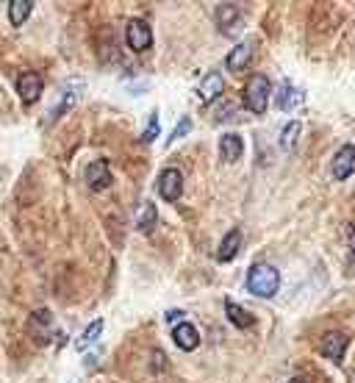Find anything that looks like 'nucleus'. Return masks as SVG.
Returning a JSON list of instances; mask_svg holds the SVG:
<instances>
[{
	"mask_svg": "<svg viewBox=\"0 0 355 383\" xmlns=\"http://www.w3.org/2000/svg\"><path fill=\"white\" fill-rule=\"evenodd\" d=\"M189 131H192V120H189V117H183V120L178 123V128H175V131L170 133V139H167V145H173V142H178V139H180V136H186Z\"/></svg>",
	"mask_w": 355,
	"mask_h": 383,
	"instance_id": "23",
	"label": "nucleus"
},
{
	"mask_svg": "<svg viewBox=\"0 0 355 383\" xmlns=\"http://www.w3.org/2000/svg\"><path fill=\"white\" fill-rule=\"evenodd\" d=\"M245 153V142H242V136L239 133H225L222 139H220V155H222V161H239Z\"/></svg>",
	"mask_w": 355,
	"mask_h": 383,
	"instance_id": "12",
	"label": "nucleus"
},
{
	"mask_svg": "<svg viewBox=\"0 0 355 383\" xmlns=\"http://www.w3.org/2000/svg\"><path fill=\"white\" fill-rule=\"evenodd\" d=\"M158 195H161L167 203H175L178 198L183 195V175H180V170L170 167V170H164V173L158 175Z\"/></svg>",
	"mask_w": 355,
	"mask_h": 383,
	"instance_id": "6",
	"label": "nucleus"
},
{
	"mask_svg": "<svg viewBox=\"0 0 355 383\" xmlns=\"http://www.w3.org/2000/svg\"><path fill=\"white\" fill-rule=\"evenodd\" d=\"M155 223H158V211H155V205L148 200V203L142 205V211H139V220H136V228L142 230L145 236H150L153 230H155Z\"/></svg>",
	"mask_w": 355,
	"mask_h": 383,
	"instance_id": "19",
	"label": "nucleus"
},
{
	"mask_svg": "<svg viewBox=\"0 0 355 383\" xmlns=\"http://www.w3.org/2000/svg\"><path fill=\"white\" fill-rule=\"evenodd\" d=\"M86 183L95 189V192H103V189H108L114 178H111V170H108V161H92L89 167H86Z\"/></svg>",
	"mask_w": 355,
	"mask_h": 383,
	"instance_id": "10",
	"label": "nucleus"
},
{
	"mask_svg": "<svg viewBox=\"0 0 355 383\" xmlns=\"http://www.w3.org/2000/svg\"><path fill=\"white\" fill-rule=\"evenodd\" d=\"M173 339H175V344L180 350H197V344H200V333L195 325H189V322H178L175 328H173Z\"/></svg>",
	"mask_w": 355,
	"mask_h": 383,
	"instance_id": "11",
	"label": "nucleus"
},
{
	"mask_svg": "<svg viewBox=\"0 0 355 383\" xmlns=\"http://www.w3.org/2000/svg\"><path fill=\"white\" fill-rule=\"evenodd\" d=\"M272 95V83L267 76H253L245 86V106L253 111V114H264L267 111V103Z\"/></svg>",
	"mask_w": 355,
	"mask_h": 383,
	"instance_id": "2",
	"label": "nucleus"
},
{
	"mask_svg": "<svg viewBox=\"0 0 355 383\" xmlns=\"http://www.w3.org/2000/svg\"><path fill=\"white\" fill-rule=\"evenodd\" d=\"M303 103V89H297L294 83H289V81H283L278 86V108L280 111H292V108H297Z\"/></svg>",
	"mask_w": 355,
	"mask_h": 383,
	"instance_id": "13",
	"label": "nucleus"
},
{
	"mask_svg": "<svg viewBox=\"0 0 355 383\" xmlns=\"http://www.w3.org/2000/svg\"><path fill=\"white\" fill-rule=\"evenodd\" d=\"M125 42L133 53H145L153 45V31L145 20H130L125 28Z\"/></svg>",
	"mask_w": 355,
	"mask_h": 383,
	"instance_id": "4",
	"label": "nucleus"
},
{
	"mask_svg": "<svg viewBox=\"0 0 355 383\" xmlns=\"http://www.w3.org/2000/svg\"><path fill=\"white\" fill-rule=\"evenodd\" d=\"M76 103H78V86H76V83H73V86H70V89L64 92V98H61V103H58V106H53L51 120H58V117H61L64 111H70V108H73Z\"/></svg>",
	"mask_w": 355,
	"mask_h": 383,
	"instance_id": "21",
	"label": "nucleus"
},
{
	"mask_svg": "<svg viewBox=\"0 0 355 383\" xmlns=\"http://www.w3.org/2000/svg\"><path fill=\"white\" fill-rule=\"evenodd\" d=\"M344 350H347V336L339 331H330L322 336V342H319V353L330 361H341L344 358Z\"/></svg>",
	"mask_w": 355,
	"mask_h": 383,
	"instance_id": "8",
	"label": "nucleus"
},
{
	"mask_svg": "<svg viewBox=\"0 0 355 383\" xmlns=\"http://www.w3.org/2000/svg\"><path fill=\"white\" fill-rule=\"evenodd\" d=\"M280 289V272L269 264H253L247 272V292L253 297H275Z\"/></svg>",
	"mask_w": 355,
	"mask_h": 383,
	"instance_id": "1",
	"label": "nucleus"
},
{
	"mask_svg": "<svg viewBox=\"0 0 355 383\" xmlns=\"http://www.w3.org/2000/svg\"><path fill=\"white\" fill-rule=\"evenodd\" d=\"M289 383H305V378H292Z\"/></svg>",
	"mask_w": 355,
	"mask_h": 383,
	"instance_id": "28",
	"label": "nucleus"
},
{
	"mask_svg": "<svg viewBox=\"0 0 355 383\" xmlns=\"http://www.w3.org/2000/svg\"><path fill=\"white\" fill-rule=\"evenodd\" d=\"M17 92L26 103H36L45 92V81L39 73H20L17 78Z\"/></svg>",
	"mask_w": 355,
	"mask_h": 383,
	"instance_id": "7",
	"label": "nucleus"
},
{
	"mask_svg": "<svg viewBox=\"0 0 355 383\" xmlns=\"http://www.w3.org/2000/svg\"><path fill=\"white\" fill-rule=\"evenodd\" d=\"M297 139H300V123H297V120H292L289 126L280 131V150L292 153V150L297 148Z\"/></svg>",
	"mask_w": 355,
	"mask_h": 383,
	"instance_id": "20",
	"label": "nucleus"
},
{
	"mask_svg": "<svg viewBox=\"0 0 355 383\" xmlns=\"http://www.w3.org/2000/svg\"><path fill=\"white\" fill-rule=\"evenodd\" d=\"M239 247H242V230L233 228L225 233V239L220 242V250H217V258L220 261H233L239 255Z\"/></svg>",
	"mask_w": 355,
	"mask_h": 383,
	"instance_id": "15",
	"label": "nucleus"
},
{
	"mask_svg": "<svg viewBox=\"0 0 355 383\" xmlns=\"http://www.w3.org/2000/svg\"><path fill=\"white\" fill-rule=\"evenodd\" d=\"M178 317H183V314H180V311H167V314H164L167 322H178Z\"/></svg>",
	"mask_w": 355,
	"mask_h": 383,
	"instance_id": "27",
	"label": "nucleus"
},
{
	"mask_svg": "<svg viewBox=\"0 0 355 383\" xmlns=\"http://www.w3.org/2000/svg\"><path fill=\"white\" fill-rule=\"evenodd\" d=\"M344 233H347V245H350V253H353V258H355V225L353 223L344 225Z\"/></svg>",
	"mask_w": 355,
	"mask_h": 383,
	"instance_id": "25",
	"label": "nucleus"
},
{
	"mask_svg": "<svg viewBox=\"0 0 355 383\" xmlns=\"http://www.w3.org/2000/svg\"><path fill=\"white\" fill-rule=\"evenodd\" d=\"M225 314H228V320L236 325V328H242V331H247V328H253V314H247L245 308L239 306V303H233V300H225Z\"/></svg>",
	"mask_w": 355,
	"mask_h": 383,
	"instance_id": "17",
	"label": "nucleus"
},
{
	"mask_svg": "<svg viewBox=\"0 0 355 383\" xmlns=\"http://www.w3.org/2000/svg\"><path fill=\"white\" fill-rule=\"evenodd\" d=\"M31 11H34V3L31 0H11L9 3V20H11V26L20 28L31 17Z\"/></svg>",
	"mask_w": 355,
	"mask_h": 383,
	"instance_id": "18",
	"label": "nucleus"
},
{
	"mask_svg": "<svg viewBox=\"0 0 355 383\" xmlns=\"http://www.w3.org/2000/svg\"><path fill=\"white\" fill-rule=\"evenodd\" d=\"M103 325H106V322H103V320H95V322H92V325H89V328H86V331H83V336H81V339H78V350H86V347H92V344H95V342H98V339H101V333H103Z\"/></svg>",
	"mask_w": 355,
	"mask_h": 383,
	"instance_id": "22",
	"label": "nucleus"
},
{
	"mask_svg": "<svg viewBox=\"0 0 355 383\" xmlns=\"http://www.w3.org/2000/svg\"><path fill=\"white\" fill-rule=\"evenodd\" d=\"M214 17H217V26H220V31H222L225 36H236V34H242V28H245L242 11H239V6H233V3H220L217 11H214Z\"/></svg>",
	"mask_w": 355,
	"mask_h": 383,
	"instance_id": "3",
	"label": "nucleus"
},
{
	"mask_svg": "<svg viewBox=\"0 0 355 383\" xmlns=\"http://www.w3.org/2000/svg\"><path fill=\"white\" fill-rule=\"evenodd\" d=\"M153 369H155V372L164 369V356H161L158 350H153Z\"/></svg>",
	"mask_w": 355,
	"mask_h": 383,
	"instance_id": "26",
	"label": "nucleus"
},
{
	"mask_svg": "<svg viewBox=\"0 0 355 383\" xmlns=\"http://www.w3.org/2000/svg\"><path fill=\"white\" fill-rule=\"evenodd\" d=\"M28 333L34 336L36 344H48V342H51L53 339V317L48 308H39V311L31 314V320H28Z\"/></svg>",
	"mask_w": 355,
	"mask_h": 383,
	"instance_id": "5",
	"label": "nucleus"
},
{
	"mask_svg": "<svg viewBox=\"0 0 355 383\" xmlns=\"http://www.w3.org/2000/svg\"><path fill=\"white\" fill-rule=\"evenodd\" d=\"M250 58H253V42H242V45H236L233 53L225 58V67H228L230 73H239V70H245V67L250 64Z\"/></svg>",
	"mask_w": 355,
	"mask_h": 383,
	"instance_id": "14",
	"label": "nucleus"
},
{
	"mask_svg": "<svg viewBox=\"0 0 355 383\" xmlns=\"http://www.w3.org/2000/svg\"><path fill=\"white\" fill-rule=\"evenodd\" d=\"M222 92H225V81H222L220 73H208L200 81V95H203L205 101H217Z\"/></svg>",
	"mask_w": 355,
	"mask_h": 383,
	"instance_id": "16",
	"label": "nucleus"
},
{
	"mask_svg": "<svg viewBox=\"0 0 355 383\" xmlns=\"http://www.w3.org/2000/svg\"><path fill=\"white\" fill-rule=\"evenodd\" d=\"M155 136H158V114L153 111V114H150V123H148V131L142 133V142H145V145H150Z\"/></svg>",
	"mask_w": 355,
	"mask_h": 383,
	"instance_id": "24",
	"label": "nucleus"
},
{
	"mask_svg": "<svg viewBox=\"0 0 355 383\" xmlns=\"http://www.w3.org/2000/svg\"><path fill=\"white\" fill-rule=\"evenodd\" d=\"M355 173V145H344L333 158V178L347 180Z\"/></svg>",
	"mask_w": 355,
	"mask_h": 383,
	"instance_id": "9",
	"label": "nucleus"
}]
</instances>
